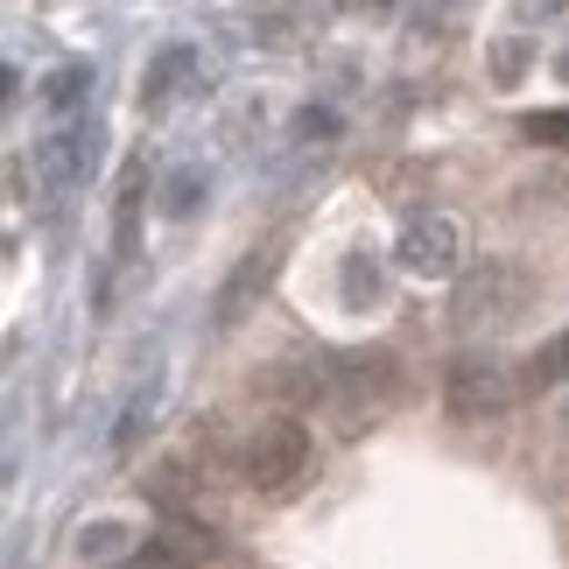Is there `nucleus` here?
Listing matches in <instances>:
<instances>
[{"label":"nucleus","mask_w":569,"mask_h":569,"mask_svg":"<svg viewBox=\"0 0 569 569\" xmlns=\"http://www.w3.org/2000/svg\"><path fill=\"white\" fill-rule=\"evenodd\" d=\"M190 204H197V169H183V177L169 183V218H183Z\"/></svg>","instance_id":"f8f14e48"},{"label":"nucleus","mask_w":569,"mask_h":569,"mask_svg":"<svg viewBox=\"0 0 569 569\" xmlns=\"http://www.w3.org/2000/svg\"><path fill=\"white\" fill-rule=\"evenodd\" d=\"M92 141H99L92 127H63L57 141H42V177H57V183H63V177H78V169L92 162Z\"/></svg>","instance_id":"6e6552de"},{"label":"nucleus","mask_w":569,"mask_h":569,"mask_svg":"<svg viewBox=\"0 0 569 569\" xmlns=\"http://www.w3.org/2000/svg\"><path fill=\"white\" fill-rule=\"evenodd\" d=\"M520 134L541 141V148H569V106H549V113H528L520 120Z\"/></svg>","instance_id":"9d476101"},{"label":"nucleus","mask_w":569,"mask_h":569,"mask_svg":"<svg viewBox=\"0 0 569 569\" xmlns=\"http://www.w3.org/2000/svg\"><path fill=\"white\" fill-rule=\"evenodd\" d=\"M239 471H247L253 492L281 499L302 471H310V429H302V422H260L253 443H247V465H239Z\"/></svg>","instance_id":"f257e3e1"},{"label":"nucleus","mask_w":569,"mask_h":569,"mask_svg":"<svg viewBox=\"0 0 569 569\" xmlns=\"http://www.w3.org/2000/svg\"><path fill=\"white\" fill-rule=\"evenodd\" d=\"M520 14H562V0H520Z\"/></svg>","instance_id":"ddd939ff"},{"label":"nucleus","mask_w":569,"mask_h":569,"mask_svg":"<svg viewBox=\"0 0 569 569\" xmlns=\"http://www.w3.org/2000/svg\"><path fill=\"white\" fill-rule=\"evenodd\" d=\"M507 401H513L507 366H492V359H457V366H450V387H443L450 422H492Z\"/></svg>","instance_id":"7ed1b4c3"},{"label":"nucleus","mask_w":569,"mask_h":569,"mask_svg":"<svg viewBox=\"0 0 569 569\" xmlns=\"http://www.w3.org/2000/svg\"><path fill=\"white\" fill-rule=\"evenodd\" d=\"M345 302H352V310H373V302H380V268H373V253H345Z\"/></svg>","instance_id":"1a4fd4ad"},{"label":"nucleus","mask_w":569,"mask_h":569,"mask_svg":"<svg viewBox=\"0 0 569 569\" xmlns=\"http://www.w3.org/2000/svg\"><path fill=\"white\" fill-rule=\"evenodd\" d=\"M274 268H281V239H268V247H253V253L239 260V268H232L226 281H218V302H211V317H218V323H239V317H247L260 296H268Z\"/></svg>","instance_id":"20e7f679"},{"label":"nucleus","mask_w":569,"mask_h":569,"mask_svg":"<svg viewBox=\"0 0 569 569\" xmlns=\"http://www.w3.org/2000/svg\"><path fill=\"white\" fill-rule=\"evenodd\" d=\"M141 190H148V162L134 156L120 169V204H113V260L120 268L134 260V239H141Z\"/></svg>","instance_id":"423d86ee"},{"label":"nucleus","mask_w":569,"mask_h":569,"mask_svg":"<svg viewBox=\"0 0 569 569\" xmlns=\"http://www.w3.org/2000/svg\"><path fill=\"white\" fill-rule=\"evenodd\" d=\"M190 71H197V50H190V42H169V50L148 63V78H141V113H162V106L183 92Z\"/></svg>","instance_id":"0eeeda50"},{"label":"nucleus","mask_w":569,"mask_h":569,"mask_svg":"<svg viewBox=\"0 0 569 569\" xmlns=\"http://www.w3.org/2000/svg\"><path fill=\"white\" fill-rule=\"evenodd\" d=\"M556 359H562V373H569V331H562V345H556Z\"/></svg>","instance_id":"4468645a"},{"label":"nucleus","mask_w":569,"mask_h":569,"mask_svg":"<svg viewBox=\"0 0 569 569\" xmlns=\"http://www.w3.org/2000/svg\"><path fill=\"white\" fill-rule=\"evenodd\" d=\"M84 84H92V71H84V63H63V71L42 78V99H50V106H78Z\"/></svg>","instance_id":"9b49d317"},{"label":"nucleus","mask_w":569,"mask_h":569,"mask_svg":"<svg viewBox=\"0 0 569 569\" xmlns=\"http://www.w3.org/2000/svg\"><path fill=\"white\" fill-rule=\"evenodd\" d=\"M323 14H331L323 0H260V8L247 14V36L268 42V50H281V42H302Z\"/></svg>","instance_id":"39448f33"},{"label":"nucleus","mask_w":569,"mask_h":569,"mask_svg":"<svg viewBox=\"0 0 569 569\" xmlns=\"http://www.w3.org/2000/svg\"><path fill=\"white\" fill-rule=\"evenodd\" d=\"M556 78H562V84H569V50H562V63H556Z\"/></svg>","instance_id":"2eb2a0df"},{"label":"nucleus","mask_w":569,"mask_h":569,"mask_svg":"<svg viewBox=\"0 0 569 569\" xmlns=\"http://www.w3.org/2000/svg\"><path fill=\"white\" fill-rule=\"evenodd\" d=\"M393 260H401L408 274H422V281H450L457 268H465V226L443 218V211L408 218L401 239H393Z\"/></svg>","instance_id":"f03ea898"}]
</instances>
